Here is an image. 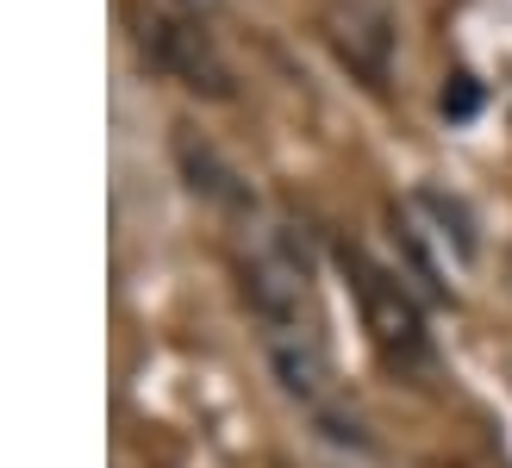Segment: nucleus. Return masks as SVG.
<instances>
[{
	"label": "nucleus",
	"mask_w": 512,
	"mask_h": 468,
	"mask_svg": "<svg viewBox=\"0 0 512 468\" xmlns=\"http://www.w3.org/2000/svg\"><path fill=\"white\" fill-rule=\"evenodd\" d=\"M244 300L256 312V325L269 331H319V294H313V263L294 244V231L281 225H250L238 250Z\"/></svg>",
	"instance_id": "f257e3e1"
},
{
	"label": "nucleus",
	"mask_w": 512,
	"mask_h": 468,
	"mask_svg": "<svg viewBox=\"0 0 512 468\" xmlns=\"http://www.w3.org/2000/svg\"><path fill=\"white\" fill-rule=\"evenodd\" d=\"M338 269L350 275V294H356V312H363L369 350L388 362L394 375H425L431 369V331H425L419 300L406 294V281L394 269H381L375 256L356 250V244H338Z\"/></svg>",
	"instance_id": "f03ea898"
},
{
	"label": "nucleus",
	"mask_w": 512,
	"mask_h": 468,
	"mask_svg": "<svg viewBox=\"0 0 512 468\" xmlns=\"http://www.w3.org/2000/svg\"><path fill=\"white\" fill-rule=\"evenodd\" d=\"M132 38H138V57L157 75L182 82L200 100H232V63L219 57V44H213V32L200 19H188V13H138Z\"/></svg>",
	"instance_id": "7ed1b4c3"
},
{
	"label": "nucleus",
	"mask_w": 512,
	"mask_h": 468,
	"mask_svg": "<svg viewBox=\"0 0 512 468\" xmlns=\"http://www.w3.org/2000/svg\"><path fill=\"white\" fill-rule=\"evenodd\" d=\"M319 32L338 50V63L356 82L381 88L394 75V50H400V25L381 0H325L319 7Z\"/></svg>",
	"instance_id": "20e7f679"
},
{
	"label": "nucleus",
	"mask_w": 512,
	"mask_h": 468,
	"mask_svg": "<svg viewBox=\"0 0 512 468\" xmlns=\"http://www.w3.org/2000/svg\"><path fill=\"white\" fill-rule=\"evenodd\" d=\"M175 163L188 169L194 194H207V200H219V206H238V213H250V188L238 181V169H225V163H219V150H213V144H200L188 125H182V138H175Z\"/></svg>",
	"instance_id": "39448f33"
},
{
	"label": "nucleus",
	"mask_w": 512,
	"mask_h": 468,
	"mask_svg": "<svg viewBox=\"0 0 512 468\" xmlns=\"http://www.w3.org/2000/svg\"><path fill=\"white\" fill-rule=\"evenodd\" d=\"M419 206H425V213H438V225H444L438 238L456 244V256H475V225H469V213H463V200H450V194H438V188H425Z\"/></svg>",
	"instance_id": "423d86ee"
},
{
	"label": "nucleus",
	"mask_w": 512,
	"mask_h": 468,
	"mask_svg": "<svg viewBox=\"0 0 512 468\" xmlns=\"http://www.w3.org/2000/svg\"><path fill=\"white\" fill-rule=\"evenodd\" d=\"M475 107H481V88L469 82V75H456V82L444 88V113H450V119H469Z\"/></svg>",
	"instance_id": "0eeeda50"
},
{
	"label": "nucleus",
	"mask_w": 512,
	"mask_h": 468,
	"mask_svg": "<svg viewBox=\"0 0 512 468\" xmlns=\"http://www.w3.org/2000/svg\"><path fill=\"white\" fill-rule=\"evenodd\" d=\"M169 7H175V13H188V19H207V13L225 7V0H169Z\"/></svg>",
	"instance_id": "6e6552de"
}]
</instances>
